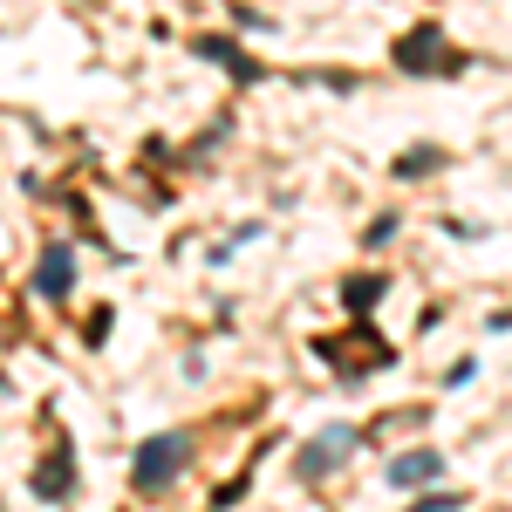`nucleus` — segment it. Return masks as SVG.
Instances as JSON below:
<instances>
[{
    "instance_id": "nucleus-1",
    "label": "nucleus",
    "mask_w": 512,
    "mask_h": 512,
    "mask_svg": "<svg viewBox=\"0 0 512 512\" xmlns=\"http://www.w3.org/2000/svg\"><path fill=\"white\" fill-rule=\"evenodd\" d=\"M178 472H185V437H178V431L144 437L137 458H130V485H137V492H158V485H171Z\"/></svg>"
},
{
    "instance_id": "nucleus-2",
    "label": "nucleus",
    "mask_w": 512,
    "mask_h": 512,
    "mask_svg": "<svg viewBox=\"0 0 512 512\" xmlns=\"http://www.w3.org/2000/svg\"><path fill=\"white\" fill-rule=\"evenodd\" d=\"M315 349L328 355V362H335L342 376H369V369H383V362H390V342H376V328H355L349 342H335V335H321Z\"/></svg>"
},
{
    "instance_id": "nucleus-3",
    "label": "nucleus",
    "mask_w": 512,
    "mask_h": 512,
    "mask_svg": "<svg viewBox=\"0 0 512 512\" xmlns=\"http://www.w3.org/2000/svg\"><path fill=\"white\" fill-rule=\"evenodd\" d=\"M396 69H410V76H431V69H458V62L444 55V28H437V21H417L410 35L396 41Z\"/></svg>"
},
{
    "instance_id": "nucleus-4",
    "label": "nucleus",
    "mask_w": 512,
    "mask_h": 512,
    "mask_svg": "<svg viewBox=\"0 0 512 512\" xmlns=\"http://www.w3.org/2000/svg\"><path fill=\"white\" fill-rule=\"evenodd\" d=\"M349 451H355V431H349V424H328V431H321L315 444H308V451L294 458V478H308V485H321V478L335 472V465H342Z\"/></svg>"
},
{
    "instance_id": "nucleus-5",
    "label": "nucleus",
    "mask_w": 512,
    "mask_h": 512,
    "mask_svg": "<svg viewBox=\"0 0 512 512\" xmlns=\"http://www.w3.org/2000/svg\"><path fill=\"white\" fill-rule=\"evenodd\" d=\"M69 287H76V246L55 239V246L41 253V267H35V294H41V301H62Z\"/></svg>"
},
{
    "instance_id": "nucleus-6",
    "label": "nucleus",
    "mask_w": 512,
    "mask_h": 512,
    "mask_svg": "<svg viewBox=\"0 0 512 512\" xmlns=\"http://www.w3.org/2000/svg\"><path fill=\"white\" fill-rule=\"evenodd\" d=\"M69 485H76V451H69V444H55V451L35 465V499L62 506V499H69Z\"/></svg>"
},
{
    "instance_id": "nucleus-7",
    "label": "nucleus",
    "mask_w": 512,
    "mask_h": 512,
    "mask_svg": "<svg viewBox=\"0 0 512 512\" xmlns=\"http://www.w3.org/2000/svg\"><path fill=\"white\" fill-rule=\"evenodd\" d=\"M437 472H444L437 451H403V458H390V485H431Z\"/></svg>"
},
{
    "instance_id": "nucleus-8",
    "label": "nucleus",
    "mask_w": 512,
    "mask_h": 512,
    "mask_svg": "<svg viewBox=\"0 0 512 512\" xmlns=\"http://www.w3.org/2000/svg\"><path fill=\"white\" fill-rule=\"evenodd\" d=\"M192 48H198V55H212V62H219V69H233L239 82H253V76H260V69H253V62H246V48H233V41H219V35H198Z\"/></svg>"
},
{
    "instance_id": "nucleus-9",
    "label": "nucleus",
    "mask_w": 512,
    "mask_h": 512,
    "mask_svg": "<svg viewBox=\"0 0 512 512\" xmlns=\"http://www.w3.org/2000/svg\"><path fill=\"white\" fill-rule=\"evenodd\" d=\"M342 294H349V308H362V315H369V308L383 301V274H355Z\"/></svg>"
},
{
    "instance_id": "nucleus-10",
    "label": "nucleus",
    "mask_w": 512,
    "mask_h": 512,
    "mask_svg": "<svg viewBox=\"0 0 512 512\" xmlns=\"http://www.w3.org/2000/svg\"><path fill=\"white\" fill-rule=\"evenodd\" d=\"M437 164V151H410V158H396V178H424Z\"/></svg>"
},
{
    "instance_id": "nucleus-11",
    "label": "nucleus",
    "mask_w": 512,
    "mask_h": 512,
    "mask_svg": "<svg viewBox=\"0 0 512 512\" xmlns=\"http://www.w3.org/2000/svg\"><path fill=\"white\" fill-rule=\"evenodd\" d=\"M458 506H465L458 492H431V499H417V506H410V512H458Z\"/></svg>"
}]
</instances>
